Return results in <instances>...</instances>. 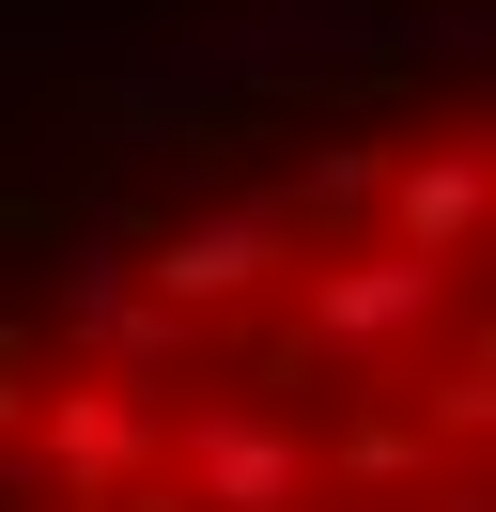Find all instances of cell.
I'll return each instance as SVG.
<instances>
[{
  "label": "cell",
  "mask_w": 496,
  "mask_h": 512,
  "mask_svg": "<svg viewBox=\"0 0 496 512\" xmlns=\"http://www.w3.org/2000/svg\"><path fill=\"white\" fill-rule=\"evenodd\" d=\"M0 512H481V109L93 202L0 311Z\"/></svg>",
  "instance_id": "cell-1"
}]
</instances>
